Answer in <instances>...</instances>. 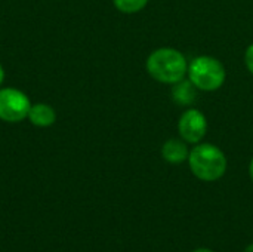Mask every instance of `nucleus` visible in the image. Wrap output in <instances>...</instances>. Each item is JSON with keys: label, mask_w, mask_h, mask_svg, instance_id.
I'll use <instances>...</instances> for the list:
<instances>
[{"label": "nucleus", "mask_w": 253, "mask_h": 252, "mask_svg": "<svg viewBox=\"0 0 253 252\" xmlns=\"http://www.w3.org/2000/svg\"><path fill=\"white\" fill-rule=\"evenodd\" d=\"M148 74L166 85H173L182 80L188 70L187 58L175 48H159L153 50L145 62Z\"/></svg>", "instance_id": "f257e3e1"}, {"label": "nucleus", "mask_w": 253, "mask_h": 252, "mask_svg": "<svg viewBox=\"0 0 253 252\" xmlns=\"http://www.w3.org/2000/svg\"><path fill=\"white\" fill-rule=\"evenodd\" d=\"M188 165L194 177L212 183L224 177L228 162L219 147L211 143H199L188 154Z\"/></svg>", "instance_id": "f03ea898"}, {"label": "nucleus", "mask_w": 253, "mask_h": 252, "mask_svg": "<svg viewBox=\"0 0 253 252\" xmlns=\"http://www.w3.org/2000/svg\"><path fill=\"white\" fill-rule=\"evenodd\" d=\"M187 74L199 91H206V92L219 89L227 79V71L224 64L219 59L209 55L196 56L188 64Z\"/></svg>", "instance_id": "7ed1b4c3"}, {"label": "nucleus", "mask_w": 253, "mask_h": 252, "mask_svg": "<svg viewBox=\"0 0 253 252\" xmlns=\"http://www.w3.org/2000/svg\"><path fill=\"white\" fill-rule=\"evenodd\" d=\"M31 102L28 97L13 88L0 89V120L7 123H18L28 117Z\"/></svg>", "instance_id": "20e7f679"}, {"label": "nucleus", "mask_w": 253, "mask_h": 252, "mask_svg": "<svg viewBox=\"0 0 253 252\" xmlns=\"http://www.w3.org/2000/svg\"><path fill=\"white\" fill-rule=\"evenodd\" d=\"M178 132L188 144H199L208 132L206 116L197 108H187L178 120Z\"/></svg>", "instance_id": "39448f33"}, {"label": "nucleus", "mask_w": 253, "mask_h": 252, "mask_svg": "<svg viewBox=\"0 0 253 252\" xmlns=\"http://www.w3.org/2000/svg\"><path fill=\"white\" fill-rule=\"evenodd\" d=\"M197 88L193 85L190 79H182L176 83L172 85L170 89V97L173 102L179 107H191L194 101L197 100Z\"/></svg>", "instance_id": "423d86ee"}, {"label": "nucleus", "mask_w": 253, "mask_h": 252, "mask_svg": "<svg viewBox=\"0 0 253 252\" xmlns=\"http://www.w3.org/2000/svg\"><path fill=\"white\" fill-rule=\"evenodd\" d=\"M188 154H190V150L182 138L181 140L170 138V140L165 141V144L162 146V156L168 163L179 165V163L188 160Z\"/></svg>", "instance_id": "0eeeda50"}, {"label": "nucleus", "mask_w": 253, "mask_h": 252, "mask_svg": "<svg viewBox=\"0 0 253 252\" xmlns=\"http://www.w3.org/2000/svg\"><path fill=\"white\" fill-rule=\"evenodd\" d=\"M28 120L39 128H47L55 123L56 113L47 104H43V102L31 104V108L28 111Z\"/></svg>", "instance_id": "6e6552de"}, {"label": "nucleus", "mask_w": 253, "mask_h": 252, "mask_svg": "<svg viewBox=\"0 0 253 252\" xmlns=\"http://www.w3.org/2000/svg\"><path fill=\"white\" fill-rule=\"evenodd\" d=\"M113 3L123 13H136L147 6L148 0H113Z\"/></svg>", "instance_id": "1a4fd4ad"}, {"label": "nucleus", "mask_w": 253, "mask_h": 252, "mask_svg": "<svg viewBox=\"0 0 253 252\" xmlns=\"http://www.w3.org/2000/svg\"><path fill=\"white\" fill-rule=\"evenodd\" d=\"M245 62H246V67H248L249 73L253 76V43L248 46V49L245 52Z\"/></svg>", "instance_id": "9d476101"}, {"label": "nucleus", "mask_w": 253, "mask_h": 252, "mask_svg": "<svg viewBox=\"0 0 253 252\" xmlns=\"http://www.w3.org/2000/svg\"><path fill=\"white\" fill-rule=\"evenodd\" d=\"M249 175H251V178L253 180V157L252 160H251V165H249Z\"/></svg>", "instance_id": "9b49d317"}, {"label": "nucleus", "mask_w": 253, "mask_h": 252, "mask_svg": "<svg viewBox=\"0 0 253 252\" xmlns=\"http://www.w3.org/2000/svg\"><path fill=\"white\" fill-rule=\"evenodd\" d=\"M3 79H4V71H3V67L0 65V85H1V82H3Z\"/></svg>", "instance_id": "f8f14e48"}, {"label": "nucleus", "mask_w": 253, "mask_h": 252, "mask_svg": "<svg viewBox=\"0 0 253 252\" xmlns=\"http://www.w3.org/2000/svg\"><path fill=\"white\" fill-rule=\"evenodd\" d=\"M193 252H213L212 250H206V248H200V250H196V251Z\"/></svg>", "instance_id": "ddd939ff"}, {"label": "nucleus", "mask_w": 253, "mask_h": 252, "mask_svg": "<svg viewBox=\"0 0 253 252\" xmlns=\"http://www.w3.org/2000/svg\"><path fill=\"white\" fill-rule=\"evenodd\" d=\"M245 252H253V244H252V245H249V247H248V248L245 250Z\"/></svg>", "instance_id": "4468645a"}]
</instances>
